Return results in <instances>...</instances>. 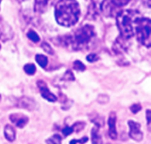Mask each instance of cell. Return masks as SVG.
Returning a JSON list of instances; mask_svg holds the SVG:
<instances>
[{
	"instance_id": "obj_1",
	"label": "cell",
	"mask_w": 151,
	"mask_h": 144,
	"mask_svg": "<svg viewBox=\"0 0 151 144\" xmlns=\"http://www.w3.org/2000/svg\"><path fill=\"white\" fill-rule=\"evenodd\" d=\"M81 9L76 0H59L55 7L57 22L64 27L75 25L80 18Z\"/></svg>"
},
{
	"instance_id": "obj_2",
	"label": "cell",
	"mask_w": 151,
	"mask_h": 144,
	"mask_svg": "<svg viewBox=\"0 0 151 144\" xmlns=\"http://www.w3.org/2000/svg\"><path fill=\"white\" fill-rule=\"evenodd\" d=\"M95 36L96 32L94 27L90 25H85L77 29L73 35L62 37V42L65 44V46H71L75 50H80L87 47Z\"/></svg>"
},
{
	"instance_id": "obj_3",
	"label": "cell",
	"mask_w": 151,
	"mask_h": 144,
	"mask_svg": "<svg viewBox=\"0 0 151 144\" xmlns=\"http://www.w3.org/2000/svg\"><path fill=\"white\" fill-rule=\"evenodd\" d=\"M134 19L130 11H123L117 14V25L123 39L128 40L134 35Z\"/></svg>"
},
{
	"instance_id": "obj_4",
	"label": "cell",
	"mask_w": 151,
	"mask_h": 144,
	"mask_svg": "<svg viewBox=\"0 0 151 144\" xmlns=\"http://www.w3.org/2000/svg\"><path fill=\"white\" fill-rule=\"evenodd\" d=\"M134 27L135 28L136 39L147 48L150 47L151 21L148 18H139L134 19Z\"/></svg>"
},
{
	"instance_id": "obj_5",
	"label": "cell",
	"mask_w": 151,
	"mask_h": 144,
	"mask_svg": "<svg viewBox=\"0 0 151 144\" xmlns=\"http://www.w3.org/2000/svg\"><path fill=\"white\" fill-rule=\"evenodd\" d=\"M131 0H104L102 8L105 13H111L115 8H120L127 4Z\"/></svg>"
},
{
	"instance_id": "obj_6",
	"label": "cell",
	"mask_w": 151,
	"mask_h": 144,
	"mask_svg": "<svg viewBox=\"0 0 151 144\" xmlns=\"http://www.w3.org/2000/svg\"><path fill=\"white\" fill-rule=\"evenodd\" d=\"M128 127H129V136L136 142H141L143 138V134L141 131V125L133 120H129Z\"/></svg>"
},
{
	"instance_id": "obj_7",
	"label": "cell",
	"mask_w": 151,
	"mask_h": 144,
	"mask_svg": "<svg viewBox=\"0 0 151 144\" xmlns=\"http://www.w3.org/2000/svg\"><path fill=\"white\" fill-rule=\"evenodd\" d=\"M37 87L39 88V90H40V93H41L42 96L44 99H46L47 101L54 103V102H56L58 100L57 96L50 91L47 84L43 81H37Z\"/></svg>"
},
{
	"instance_id": "obj_8",
	"label": "cell",
	"mask_w": 151,
	"mask_h": 144,
	"mask_svg": "<svg viewBox=\"0 0 151 144\" xmlns=\"http://www.w3.org/2000/svg\"><path fill=\"white\" fill-rule=\"evenodd\" d=\"M12 35L13 32L12 27L2 18H0V40L5 42L12 39Z\"/></svg>"
},
{
	"instance_id": "obj_9",
	"label": "cell",
	"mask_w": 151,
	"mask_h": 144,
	"mask_svg": "<svg viewBox=\"0 0 151 144\" xmlns=\"http://www.w3.org/2000/svg\"><path fill=\"white\" fill-rule=\"evenodd\" d=\"M10 120L12 123H13L16 127L22 128L24 127L27 122H28V118L26 115H23L21 113H14L10 115Z\"/></svg>"
},
{
	"instance_id": "obj_10",
	"label": "cell",
	"mask_w": 151,
	"mask_h": 144,
	"mask_svg": "<svg viewBox=\"0 0 151 144\" xmlns=\"http://www.w3.org/2000/svg\"><path fill=\"white\" fill-rule=\"evenodd\" d=\"M116 122H117V115L115 112H111L109 116L108 126H109V135L112 140H116L118 137Z\"/></svg>"
},
{
	"instance_id": "obj_11",
	"label": "cell",
	"mask_w": 151,
	"mask_h": 144,
	"mask_svg": "<svg viewBox=\"0 0 151 144\" xmlns=\"http://www.w3.org/2000/svg\"><path fill=\"white\" fill-rule=\"evenodd\" d=\"M53 0H35V11L37 13H43L48 10Z\"/></svg>"
},
{
	"instance_id": "obj_12",
	"label": "cell",
	"mask_w": 151,
	"mask_h": 144,
	"mask_svg": "<svg viewBox=\"0 0 151 144\" xmlns=\"http://www.w3.org/2000/svg\"><path fill=\"white\" fill-rule=\"evenodd\" d=\"M18 106L20 107V108H24V109H27L28 111H31V110H34L35 109V101L33 99L25 96V97H21L19 100Z\"/></svg>"
},
{
	"instance_id": "obj_13",
	"label": "cell",
	"mask_w": 151,
	"mask_h": 144,
	"mask_svg": "<svg viewBox=\"0 0 151 144\" xmlns=\"http://www.w3.org/2000/svg\"><path fill=\"white\" fill-rule=\"evenodd\" d=\"M4 135L5 139L9 142H13L16 138V131L14 127L11 125H6L4 127Z\"/></svg>"
},
{
	"instance_id": "obj_14",
	"label": "cell",
	"mask_w": 151,
	"mask_h": 144,
	"mask_svg": "<svg viewBox=\"0 0 151 144\" xmlns=\"http://www.w3.org/2000/svg\"><path fill=\"white\" fill-rule=\"evenodd\" d=\"M99 127L98 126L95 125L91 131V140L92 144H103V139L101 135L99 134Z\"/></svg>"
},
{
	"instance_id": "obj_15",
	"label": "cell",
	"mask_w": 151,
	"mask_h": 144,
	"mask_svg": "<svg viewBox=\"0 0 151 144\" xmlns=\"http://www.w3.org/2000/svg\"><path fill=\"white\" fill-rule=\"evenodd\" d=\"M35 60L38 63V65L42 68H45L47 66V65H48V58L46 56H44V55L37 54L35 56Z\"/></svg>"
},
{
	"instance_id": "obj_16",
	"label": "cell",
	"mask_w": 151,
	"mask_h": 144,
	"mask_svg": "<svg viewBox=\"0 0 151 144\" xmlns=\"http://www.w3.org/2000/svg\"><path fill=\"white\" fill-rule=\"evenodd\" d=\"M61 143H62V138L59 135H54L46 141L47 144H61Z\"/></svg>"
},
{
	"instance_id": "obj_17",
	"label": "cell",
	"mask_w": 151,
	"mask_h": 144,
	"mask_svg": "<svg viewBox=\"0 0 151 144\" xmlns=\"http://www.w3.org/2000/svg\"><path fill=\"white\" fill-rule=\"evenodd\" d=\"M24 71L28 75H34L36 71V67L34 64H27L24 66Z\"/></svg>"
},
{
	"instance_id": "obj_18",
	"label": "cell",
	"mask_w": 151,
	"mask_h": 144,
	"mask_svg": "<svg viewBox=\"0 0 151 144\" xmlns=\"http://www.w3.org/2000/svg\"><path fill=\"white\" fill-rule=\"evenodd\" d=\"M27 37L34 42H40V37L39 35H37L36 32H35L34 30H29L28 33H27Z\"/></svg>"
},
{
	"instance_id": "obj_19",
	"label": "cell",
	"mask_w": 151,
	"mask_h": 144,
	"mask_svg": "<svg viewBox=\"0 0 151 144\" xmlns=\"http://www.w3.org/2000/svg\"><path fill=\"white\" fill-rule=\"evenodd\" d=\"M84 127H85V123L84 122H76V123H74L73 125L72 128H73V132L78 133V132L81 131L84 128Z\"/></svg>"
},
{
	"instance_id": "obj_20",
	"label": "cell",
	"mask_w": 151,
	"mask_h": 144,
	"mask_svg": "<svg viewBox=\"0 0 151 144\" xmlns=\"http://www.w3.org/2000/svg\"><path fill=\"white\" fill-rule=\"evenodd\" d=\"M73 69H75L77 71H84L86 69V66L82 62L76 60L73 62Z\"/></svg>"
},
{
	"instance_id": "obj_21",
	"label": "cell",
	"mask_w": 151,
	"mask_h": 144,
	"mask_svg": "<svg viewBox=\"0 0 151 144\" xmlns=\"http://www.w3.org/2000/svg\"><path fill=\"white\" fill-rule=\"evenodd\" d=\"M42 48L43 49V50H44L45 52H47V53H49V54H53V53H54V51H53V50L51 49L50 45L48 44L47 42H42Z\"/></svg>"
},
{
	"instance_id": "obj_22",
	"label": "cell",
	"mask_w": 151,
	"mask_h": 144,
	"mask_svg": "<svg viewBox=\"0 0 151 144\" xmlns=\"http://www.w3.org/2000/svg\"><path fill=\"white\" fill-rule=\"evenodd\" d=\"M130 110H131V112L133 113H137L142 110V106H141L140 104H134L130 107Z\"/></svg>"
},
{
	"instance_id": "obj_23",
	"label": "cell",
	"mask_w": 151,
	"mask_h": 144,
	"mask_svg": "<svg viewBox=\"0 0 151 144\" xmlns=\"http://www.w3.org/2000/svg\"><path fill=\"white\" fill-rule=\"evenodd\" d=\"M99 59V58H98V56L96 55V54H89L88 57H87V60L88 61V62H90V63H93V62H96V61H97Z\"/></svg>"
},
{
	"instance_id": "obj_24",
	"label": "cell",
	"mask_w": 151,
	"mask_h": 144,
	"mask_svg": "<svg viewBox=\"0 0 151 144\" xmlns=\"http://www.w3.org/2000/svg\"><path fill=\"white\" fill-rule=\"evenodd\" d=\"M88 137H86V136H84V137H83V138H81V140H72V141L70 142V144H76V143L84 144L88 142Z\"/></svg>"
},
{
	"instance_id": "obj_25",
	"label": "cell",
	"mask_w": 151,
	"mask_h": 144,
	"mask_svg": "<svg viewBox=\"0 0 151 144\" xmlns=\"http://www.w3.org/2000/svg\"><path fill=\"white\" fill-rule=\"evenodd\" d=\"M62 133H63V135H64L65 136H68V135H70L71 134L73 133V130L72 127H65V128L62 130Z\"/></svg>"
},
{
	"instance_id": "obj_26",
	"label": "cell",
	"mask_w": 151,
	"mask_h": 144,
	"mask_svg": "<svg viewBox=\"0 0 151 144\" xmlns=\"http://www.w3.org/2000/svg\"><path fill=\"white\" fill-rule=\"evenodd\" d=\"M64 79L66 81H74V76L71 71H67L64 75Z\"/></svg>"
},
{
	"instance_id": "obj_27",
	"label": "cell",
	"mask_w": 151,
	"mask_h": 144,
	"mask_svg": "<svg viewBox=\"0 0 151 144\" xmlns=\"http://www.w3.org/2000/svg\"><path fill=\"white\" fill-rule=\"evenodd\" d=\"M150 110H147V120H148V125L150 124Z\"/></svg>"
},
{
	"instance_id": "obj_28",
	"label": "cell",
	"mask_w": 151,
	"mask_h": 144,
	"mask_svg": "<svg viewBox=\"0 0 151 144\" xmlns=\"http://www.w3.org/2000/svg\"><path fill=\"white\" fill-rule=\"evenodd\" d=\"M143 2L148 7H150V0H143Z\"/></svg>"
},
{
	"instance_id": "obj_29",
	"label": "cell",
	"mask_w": 151,
	"mask_h": 144,
	"mask_svg": "<svg viewBox=\"0 0 151 144\" xmlns=\"http://www.w3.org/2000/svg\"><path fill=\"white\" fill-rule=\"evenodd\" d=\"M18 2H24V1H26V0H17Z\"/></svg>"
},
{
	"instance_id": "obj_30",
	"label": "cell",
	"mask_w": 151,
	"mask_h": 144,
	"mask_svg": "<svg viewBox=\"0 0 151 144\" xmlns=\"http://www.w3.org/2000/svg\"><path fill=\"white\" fill-rule=\"evenodd\" d=\"M0 49H1V44H0Z\"/></svg>"
},
{
	"instance_id": "obj_31",
	"label": "cell",
	"mask_w": 151,
	"mask_h": 144,
	"mask_svg": "<svg viewBox=\"0 0 151 144\" xmlns=\"http://www.w3.org/2000/svg\"><path fill=\"white\" fill-rule=\"evenodd\" d=\"M0 2H1V0H0Z\"/></svg>"
}]
</instances>
